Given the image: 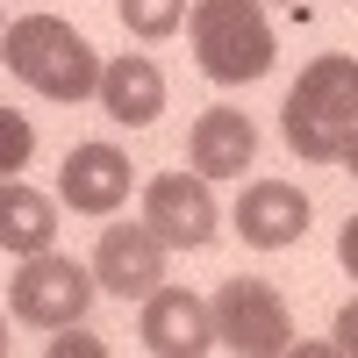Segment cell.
<instances>
[{"instance_id": "7c38bea8", "label": "cell", "mask_w": 358, "mask_h": 358, "mask_svg": "<svg viewBox=\"0 0 358 358\" xmlns=\"http://www.w3.org/2000/svg\"><path fill=\"white\" fill-rule=\"evenodd\" d=\"M187 151H194V172L201 179H244V165L258 158V129H251L244 108H208L194 122Z\"/></svg>"}, {"instance_id": "52a82bcc", "label": "cell", "mask_w": 358, "mask_h": 358, "mask_svg": "<svg viewBox=\"0 0 358 358\" xmlns=\"http://www.w3.org/2000/svg\"><path fill=\"white\" fill-rule=\"evenodd\" d=\"M94 280L108 294H122V301L158 294V280H165V236L151 222H108L101 244H94Z\"/></svg>"}, {"instance_id": "ba28073f", "label": "cell", "mask_w": 358, "mask_h": 358, "mask_svg": "<svg viewBox=\"0 0 358 358\" xmlns=\"http://www.w3.org/2000/svg\"><path fill=\"white\" fill-rule=\"evenodd\" d=\"M236 236L251 251H287L308 236V194L294 179H251L236 194Z\"/></svg>"}, {"instance_id": "8992f818", "label": "cell", "mask_w": 358, "mask_h": 358, "mask_svg": "<svg viewBox=\"0 0 358 358\" xmlns=\"http://www.w3.org/2000/svg\"><path fill=\"white\" fill-rule=\"evenodd\" d=\"M143 222L165 236V251H201L215 236V194L201 172H158L143 187Z\"/></svg>"}, {"instance_id": "ac0fdd59", "label": "cell", "mask_w": 358, "mask_h": 358, "mask_svg": "<svg viewBox=\"0 0 358 358\" xmlns=\"http://www.w3.org/2000/svg\"><path fill=\"white\" fill-rule=\"evenodd\" d=\"M337 258H344V273L358 280V215L344 222V236H337Z\"/></svg>"}, {"instance_id": "ffe728a7", "label": "cell", "mask_w": 358, "mask_h": 358, "mask_svg": "<svg viewBox=\"0 0 358 358\" xmlns=\"http://www.w3.org/2000/svg\"><path fill=\"white\" fill-rule=\"evenodd\" d=\"M0 358H8V315H0Z\"/></svg>"}, {"instance_id": "5bb4252c", "label": "cell", "mask_w": 358, "mask_h": 358, "mask_svg": "<svg viewBox=\"0 0 358 358\" xmlns=\"http://www.w3.org/2000/svg\"><path fill=\"white\" fill-rule=\"evenodd\" d=\"M187 8H194V0H115V15H122V29H129V36H143V43L172 36V29L187 22Z\"/></svg>"}, {"instance_id": "4fadbf2b", "label": "cell", "mask_w": 358, "mask_h": 358, "mask_svg": "<svg viewBox=\"0 0 358 358\" xmlns=\"http://www.w3.org/2000/svg\"><path fill=\"white\" fill-rule=\"evenodd\" d=\"M57 244V201L22 187V179H0V251L15 258H36Z\"/></svg>"}, {"instance_id": "7a4b0ae2", "label": "cell", "mask_w": 358, "mask_h": 358, "mask_svg": "<svg viewBox=\"0 0 358 358\" xmlns=\"http://www.w3.org/2000/svg\"><path fill=\"white\" fill-rule=\"evenodd\" d=\"M280 129H287V151L308 158V165H330L344 151V136L358 129V57H315V65L294 79V94L280 108Z\"/></svg>"}, {"instance_id": "8fae6325", "label": "cell", "mask_w": 358, "mask_h": 358, "mask_svg": "<svg viewBox=\"0 0 358 358\" xmlns=\"http://www.w3.org/2000/svg\"><path fill=\"white\" fill-rule=\"evenodd\" d=\"M101 108H108L122 129H143V122H158V108H165V72H158L143 50H122V57H108V65H101Z\"/></svg>"}, {"instance_id": "44dd1931", "label": "cell", "mask_w": 358, "mask_h": 358, "mask_svg": "<svg viewBox=\"0 0 358 358\" xmlns=\"http://www.w3.org/2000/svg\"><path fill=\"white\" fill-rule=\"evenodd\" d=\"M0 36H8V29H0Z\"/></svg>"}, {"instance_id": "30bf717a", "label": "cell", "mask_w": 358, "mask_h": 358, "mask_svg": "<svg viewBox=\"0 0 358 358\" xmlns=\"http://www.w3.org/2000/svg\"><path fill=\"white\" fill-rule=\"evenodd\" d=\"M143 344L158 358H194V351L215 344V308H208L201 294H187V287L143 294Z\"/></svg>"}, {"instance_id": "9c48e42d", "label": "cell", "mask_w": 358, "mask_h": 358, "mask_svg": "<svg viewBox=\"0 0 358 358\" xmlns=\"http://www.w3.org/2000/svg\"><path fill=\"white\" fill-rule=\"evenodd\" d=\"M57 194H65L72 215H115L129 201V158L115 143H72L65 172H57Z\"/></svg>"}, {"instance_id": "9a60e30c", "label": "cell", "mask_w": 358, "mask_h": 358, "mask_svg": "<svg viewBox=\"0 0 358 358\" xmlns=\"http://www.w3.org/2000/svg\"><path fill=\"white\" fill-rule=\"evenodd\" d=\"M29 151H36V129H29L15 108H0V179H22Z\"/></svg>"}, {"instance_id": "277c9868", "label": "cell", "mask_w": 358, "mask_h": 358, "mask_svg": "<svg viewBox=\"0 0 358 358\" xmlns=\"http://www.w3.org/2000/svg\"><path fill=\"white\" fill-rule=\"evenodd\" d=\"M94 265H79V258H57V251H36V258H22L15 265V315L22 322H36V330H65V322L86 315V301H94Z\"/></svg>"}, {"instance_id": "2e32d148", "label": "cell", "mask_w": 358, "mask_h": 358, "mask_svg": "<svg viewBox=\"0 0 358 358\" xmlns=\"http://www.w3.org/2000/svg\"><path fill=\"white\" fill-rule=\"evenodd\" d=\"M101 337H79V322H65V337H50V358H101Z\"/></svg>"}, {"instance_id": "6da1fadb", "label": "cell", "mask_w": 358, "mask_h": 358, "mask_svg": "<svg viewBox=\"0 0 358 358\" xmlns=\"http://www.w3.org/2000/svg\"><path fill=\"white\" fill-rule=\"evenodd\" d=\"M0 65H8L22 86H36L43 101H86V94H101V57L94 43L79 36L72 22H57V15H22L8 36H0Z\"/></svg>"}, {"instance_id": "d6986e66", "label": "cell", "mask_w": 358, "mask_h": 358, "mask_svg": "<svg viewBox=\"0 0 358 358\" xmlns=\"http://www.w3.org/2000/svg\"><path fill=\"white\" fill-rule=\"evenodd\" d=\"M337 158H344V172H358V129L344 136V151H337Z\"/></svg>"}, {"instance_id": "e0dca14e", "label": "cell", "mask_w": 358, "mask_h": 358, "mask_svg": "<svg viewBox=\"0 0 358 358\" xmlns=\"http://www.w3.org/2000/svg\"><path fill=\"white\" fill-rule=\"evenodd\" d=\"M330 351L358 358V301H351V308H337V330H330Z\"/></svg>"}, {"instance_id": "3957f363", "label": "cell", "mask_w": 358, "mask_h": 358, "mask_svg": "<svg viewBox=\"0 0 358 358\" xmlns=\"http://www.w3.org/2000/svg\"><path fill=\"white\" fill-rule=\"evenodd\" d=\"M187 36H194V57L215 86H244V79L273 72V22H265L258 0H194Z\"/></svg>"}, {"instance_id": "5b68a950", "label": "cell", "mask_w": 358, "mask_h": 358, "mask_svg": "<svg viewBox=\"0 0 358 358\" xmlns=\"http://www.w3.org/2000/svg\"><path fill=\"white\" fill-rule=\"evenodd\" d=\"M208 308H215V344H229L236 358H280L294 344V315L280 301V287L265 280H229Z\"/></svg>"}]
</instances>
